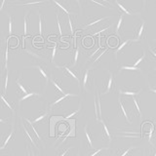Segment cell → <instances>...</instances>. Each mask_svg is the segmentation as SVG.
<instances>
[{
	"mask_svg": "<svg viewBox=\"0 0 156 156\" xmlns=\"http://www.w3.org/2000/svg\"><path fill=\"white\" fill-rule=\"evenodd\" d=\"M51 82L53 83V85L55 86V88L57 89V91L58 92H60V93H62V95L63 96V95H66V93L65 92V90L62 89V81L60 80H57V79H51Z\"/></svg>",
	"mask_w": 156,
	"mask_h": 156,
	"instance_id": "obj_22",
	"label": "cell"
},
{
	"mask_svg": "<svg viewBox=\"0 0 156 156\" xmlns=\"http://www.w3.org/2000/svg\"><path fill=\"white\" fill-rule=\"evenodd\" d=\"M8 74H9V72H8V70H6V74H5L4 88H3V94H6V91H7V87H8Z\"/></svg>",
	"mask_w": 156,
	"mask_h": 156,
	"instance_id": "obj_41",
	"label": "cell"
},
{
	"mask_svg": "<svg viewBox=\"0 0 156 156\" xmlns=\"http://www.w3.org/2000/svg\"><path fill=\"white\" fill-rule=\"evenodd\" d=\"M21 125H22V128H23V132H24V135H26V136H27V139H28L29 140H30V143H31V145H33L34 147H35V148H37L36 143H35V140H34V136H32V134L30 133V131H29V130L27 129V127L26 126V124H24L23 121H22Z\"/></svg>",
	"mask_w": 156,
	"mask_h": 156,
	"instance_id": "obj_13",
	"label": "cell"
},
{
	"mask_svg": "<svg viewBox=\"0 0 156 156\" xmlns=\"http://www.w3.org/2000/svg\"><path fill=\"white\" fill-rule=\"evenodd\" d=\"M143 91L141 88L139 87H132V88H126L124 90L120 91V94L125 95V96H130L132 98H134L136 96H139L140 94V92Z\"/></svg>",
	"mask_w": 156,
	"mask_h": 156,
	"instance_id": "obj_6",
	"label": "cell"
},
{
	"mask_svg": "<svg viewBox=\"0 0 156 156\" xmlns=\"http://www.w3.org/2000/svg\"><path fill=\"white\" fill-rule=\"evenodd\" d=\"M3 66L4 69L7 70L8 67V40H6V43H5V48L3 51Z\"/></svg>",
	"mask_w": 156,
	"mask_h": 156,
	"instance_id": "obj_18",
	"label": "cell"
},
{
	"mask_svg": "<svg viewBox=\"0 0 156 156\" xmlns=\"http://www.w3.org/2000/svg\"><path fill=\"white\" fill-rule=\"evenodd\" d=\"M27 156H35V154H34V152H33V150H32V149L28 148V149H27Z\"/></svg>",
	"mask_w": 156,
	"mask_h": 156,
	"instance_id": "obj_49",
	"label": "cell"
},
{
	"mask_svg": "<svg viewBox=\"0 0 156 156\" xmlns=\"http://www.w3.org/2000/svg\"><path fill=\"white\" fill-rule=\"evenodd\" d=\"M28 11L26 12L23 16V37H27V15Z\"/></svg>",
	"mask_w": 156,
	"mask_h": 156,
	"instance_id": "obj_25",
	"label": "cell"
},
{
	"mask_svg": "<svg viewBox=\"0 0 156 156\" xmlns=\"http://www.w3.org/2000/svg\"><path fill=\"white\" fill-rule=\"evenodd\" d=\"M14 133H15V127L12 126L11 131H10L8 134H4V135H2V144H1V148H0V149L3 150V149L5 148V146L7 145V144H8L9 141L11 140V139L13 138Z\"/></svg>",
	"mask_w": 156,
	"mask_h": 156,
	"instance_id": "obj_10",
	"label": "cell"
},
{
	"mask_svg": "<svg viewBox=\"0 0 156 156\" xmlns=\"http://www.w3.org/2000/svg\"><path fill=\"white\" fill-rule=\"evenodd\" d=\"M100 95L101 94L99 93V91H96V96L94 98V107H95V118H96V121H98V122H100L102 119Z\"/></svg>",
	"mask_w": 156,
	"mask_h": 156,
	"instance_id": "obj_2",
	"label": "cell"
},
{
	"mask_svg": "<svg viewBox=\"0 0 156 156\" xmlns=\"http://www.w3.org/2000/svg\"><path fill=\"white\" fill-rule=\"evenodd\" d=\"M1 101H2V105H3V106H5V107H7L8 109H10L12 111V113H13V115H15V111H14V109H13V106L11 105L8 102V101H6L5 100V98H4V95L2 94L1 95Z\"/></svg>",
	"mask_w": 156,
	"mask_h": 156,
	"instance_id": "obj_26",
	"label": "cell"
},
{
	"mask_svg": "<svg viewBox=\"0 0 156 156\" xmlns=\"http://www.w3.org/2000/svg\"><path fill=\"white\" fill-rule=\"evenodd\" d=\"M71 148H73V146H70V147H66V148H63V149H62L60 151H58V152H57V156H65Z\"/></svg>",
	"mask_w": 156,
	"mask_h": 156,
	"instance_id": "obj_37",
	"label": "cell"
},
{
	"mask_svg": "<svg viewBox=\"0 0 156 156\" xmlns=\"http://www.w3.org/2000/svg\"><path fill=\"white\" fill-rule=\"evenodd\" d=\"M91 2L94 3V4H98V5H100V6H102V7H105V8H109V6H107V5H106V3H108V1H107V0H101V2L94 1V0H92Z\"/></svg>",
	"mask_w": 156,
	"mask_h": 156,
	"instance_id": "obj_39",
	"label": "cell"
},
{
	"mask_svg": "<svg viewBox=\"0 0 156 156\" xmlns=\"http://www.w3.org/2000/svg\"><path fill=\"white\" fill-rule=\"evenodd\" d=\"M121 70H135V71H140V69H139L138 67L135 66H123L120 67V71Z\"/></svg>",
	"mask_w": 156,
	"mask_h": 156,
	"instance_id": "obj_38",
	"label": "cell"
},
{
	"mask_svg": "<svg viewBox=\"0 0 156 156\" xmlns=\"http://www.w3.org/2000/svg\"><path fill=\"white\" fill-rule=\"evenodd\" d=\"M23 51L26 52L27 54H28L29 56H31L32 58H37V60H42V57L40 56V54L35 53V52L30 51V50H23Z\"/></svg>",
	"mask_w": 156,
	"mask_h": 156,
	"instance_id": "obj_31",
	"label": "cell"
},
{
	"mask_svg": "<svg viewBox=\"0 0 156 156\" xmlns=\"http://www.w3.org/2000/svg\"><path fill=\"white\" fill-rule=\"evenodd\" d=\"M54 3H55L56 5H57V6L58 7V8H60L61 10H62V12L63 13H65L66 15V16H69V15L71 14L69 11H68V10L65 7V6H63V4H62V3H60V2H58V1H54Z\"/></svg>",
	"mask_w": 156,
	"mask_h": 156,
	"instance_id": "obj_30",
	"label": "cell"
},
{
	"mask_svg": "<svg viewBox=\"0 0 156 156\" xmlns=\"http://www.w3.org/2000/svg\"><path fill=\"white\" fill-rule=\"evenodd\" d=\"M112 156H114V154H113V155H112Z\"/></svg>",
	"mask_w": 156,
	"mask_h": 156,
	"instance_id": "obj_55",
	"label": "cell"
},
{
	"mask_svg": "<svg viewBox=\"0 0 156 156\" xmlns=\"http://www.w3.org/2000/svg\"><path fill=\"white\" fill-rule=\"evenodd\" d=\"M26 120H27V122L28 128L30 129V131H31L32 136L36 139V140L38 141V143H42V138H41V136L39 135V133L37 132L36 128L34 127V124L31 122V120H30V119H28V118H26Z\"/></svg>",
	"mask_w": 156,
	"mask_h": 156,
	"instance_id": "obj_11",
	"label": "cell"
},
{
	"mask_svg": "<svg viewBox=\"0 0 156 156\" xmlns=\"http://www.w3.org/2000/svg\"><path fill=\"white\" fill-rule=\"evenodd\" d=\"M48 115H49V112L47 111V110H45V111H43L42 113L39 115L38 117H36V118H33V119H30L31 120V122L34 124V123H41V122L44 120V119H46L47 117H48Z\"/></svg>",
	"mask_w": 156,
	"mask_h": 156,
	"instance_id": "obj_21",
	"label": "cell"
},
{
	"mask_svg": "<svg viewBox=\"0 0 156 156\" xmlns=\"http://www.w3.org/2000/svg\"><path fill=\"white\" fill-rule=\"evenodd\" d=\"M149 56L151 58V60L153 62H156V51H154L153 49L149 48Z\"/></svg>",
	"mask_w": 156,
	"mask_h": 156,
	"instance_id": "obj_45",
	"label": "cell"
},
{
	"mask_svg": "<svg viewBox=\"0 0 156 156\" xmlns=\"http://www.w3.org/2000/svg\"><path fill=\"white\" fill-rule=\"evenodd\" d=\"M75 156H78V154H76V155H75Z\"/></svg>",
	"mask_w": 156,
	"mask_h": 156,
	"instance_id": "obj_54",
	"label": "cell"
},
{
	"mask_svg": "<svg viewBox=\"0 0 156 156\" xmlns=\"http://www.w3.org/2000/svg\"><path fill=\"white\" fill-rule=\"evenodd\" d=\"M78 57H79V48H76L75 49V52H74V55H73V63H72V66H75L77 61H78Z\"/></svg>",
	"mask_w": 156,
	"mask_h": 156,
	"instance_id": "obj_36",
	"label": "cell"
},
{
	"mask_svg": "<svg viewBox=\"0 0 156 156\" xmlns=\"http://www.w3.org/2000/svg\"><path fill=\"white\" fill-rule=\"evenodd\" d=\"M131 101L133 102V106H134V110L136 112V114L138 115L139 117H140V119H141V117H143V113H141V110L140 108V105H139V102L138 101H136V99L134 97V98H132L131 99Z\"/></svg>",
	"mask_w": 156,
	"mask_h": 156,
	"instance_id": "obj_20",
	"label": "cell"
},
{
	"mask_svg": "<svg viewBox=\"0 0 156 156\" xmlns=\"http://www.w3.org/2000/svg\"><path fill=\"white\" fill-rule=\"evenodd\" d=\"M115 136L125 138V139H132V138H140V136H141V134L138 133V132H133V131H122V132H117L115 134Z\"/></svg>",
	"mask_w": 156,
	"mask_h": 156,
	"instance_id": "obj_5",
	"label": "cell"
},
{
	"mask_svg": "<svg viewBox=\"0 0 156 156\" xmlns=\"http://www.w3.org/2000/svg\"><path fill=\"white\" fill-rule=\"evenodd\" d=\"M4 4H5V1H2V3H1V6H0V11H2V9H3Z\"/></svg>",
	"mask_w": 156,
	"mask_h": 156,
	"instance_id": "obj_52",
	"label": "cell"
},
{
	"mask_svg": "<svg viewBox=\"0 0 156 156\" xmlns=\"http://www.w3.org/2000/svg\"><path fill=\"white\" fill-rule=\"evenodd\" d=\"M144 156H146V153H145V151H144Z\"/></svg>",
	"mask_w": 156,
	"mask_h": 156,
	"instance_id": "obj_53",
	"label": "cell"
},
{
	"mask_svg": "<svg viewBox=\"0 0 156 156\" xmlns=\"http://www.w3.org/2000/svg\"><path fill=\"white\" fill-rule=\"evenodd\" d=\"M100 122H101V127H102V131H101V133H102V138H104V140L110 145V144H111V135H110V133H109V130L107 129V127H106V125H105V123L104 119H101Z\"/></svg>",
	"mask_w": 156,
	"mask_h": 156,
	"instance_id": "obj_9",
	"label": "cell"
},
{
	"mask_svg": "<svg viewBox=\"0 0 156 156\" xmlns=\"http://www.w3.org/2000/svg\"><path fill=\"white\" fill-rule=\"evenodd\" d=\"M81 107H82V104H80V105H79V107H78V108H77L76 110L72 111V112H70V113H68V114H66V115L63 116V117H65L66 119H70L72 116H74L75 114L79 113V112L81 111Z\"/></svg>",
	"mask_w": 156,
	"mask_h": 156,
	"instance_id": "obj_29",
	"label": "cell"
},
{
	"mask_svg": "<svg viewBox=\"0 0 156 156\" xmlns=\"http://www.w3.org/2000/svg\"><path fill=\"white\" fill-rule=\"evenodd\" d=\"M106 149H108V148H107V147H101V148H98V149H93V150L89 151L86 156H96V155L99 154L100 152H101V151L106 150Z\"/></svg>",
	"mask_w": 156,
	"mask_h": 156,
	"instance_id": "obj_27",
	"label": "cell"
},
{
	"mask_svg": "<svg viewBox=\"0 0 156 156\" xmlns=\"http://www.w3.org/2000/svg\"><path fill=\"white\" fill-rule=\"evenodd\" d=\"M115 4L117 5V7H118L119 11L122 12V14H126V15H132V14H133L132 12H130L127 8H125V6H123V5H122L119 1H115Z\"/></svg>",
	"mask_w": 156,
	"mask_h": 156,
	"instance_id": "obj_24",
	"label": "cell"
},
{
	"mask_svg": "<svg viewBox=\"0 0 156 156\" xmlns=\"http://www.w3.org/2000/svg\"><path fill=\"white\" fill-rule=\"evenodd\" d=\"M144 21L143 19H140V23L135 27L134 30V37L132 39L133 42H139L141 40V37L144 35Z\"/></svg>",
	"mask_w": 156,
	"mask_h": 156,
	"instance_id": "obj_3",
	"label": "cell"
},
{
	"mask_svg": "<svg viewBox=\"0 0 156 156\" xmlns=\"http://www.w3.org/2000/svg\"><path fill=\"white\" fill-rule=\"evenodd\" d=\"M34 96H39V94H37V93H35V92H30V93H28L27 95L23 96L22 98H20V99H19V105H21L23 101L27 100V99H28V98H30V97H34Z\"/></svg>",
	"mask_w": 156,
	"mask_h": 156,
	"instance_id": "obj_28",
	"label": "cell"
},
{
	"mask_svg": "<svg viewBox=\"0 0 156 156\" xmlns=\"http://www.w3.org/2000/svg\"><path fill=\"white\" fill-rule=\"evenodd\" d=\"M37 15H38V27H39V35L42 37V18H41V15L39 12H37Z\"/></svg>",
	"mask_w": 156,
	"mask_h": 156,
	"instance_id": "obj_35",
	"label": "cell"
},
{
	"mask_svg": "<svg viewBox=\"0 0 156 156\" xmlns=\"http://www.w3.org/2000/svg\"><path fill=\"white\" fill-rule=\"evenodd\" d=\"M135 148H136V146H129V147H127V148H121L119 150H117L116 156H127L129 153H131Z\"/></svg>",
	"mask_w": 156,
	"mask_h": 156,
	"instance_id": "obj_19",
	"label": "cell"
},
{
	"mask_svg": "<svg viewBox=\"0 0 156 156\" xmlns=\"http://www.w3.org/2000/svg\"><path fill=\"white\" fill-rule=\"evenodd\" d=\"M66 23H67V27H68V29H69V31H70V34L72 35L73 34V30H74V28H73V24H72V21H71V19L69 16H66Z\"/></svg>",
	"mask_w": 156,
	"mask_h": 156,
	"instance_id": "obj_33",
	"label": "cell"
},
{
	"mask_svg": "<svg viewBox=\"0 0 156 156\" xmlns=\"http://www.w3.org/2000/svg\"><path fill=\"white\" fill-rule=\"evenodd\" d=\"M56 53H57V44H55V46L53 47V52H52V55H51V62L53 63H54V58H55Z\"/></svg>",
	"mask_w": 156,
	"mask_h": 156,
	"instance_id": "obj_48",
	"label": "cell"
},
{
	"mask_svg": "<svg viewBox=\"0 0 156 156\" xmlns=\"http://www.w3.org/2000/svg\"><path fill=\"white\" fill-rule=\"evenodd\" d=\"M16 85H17L18 93H20V94H23V96L28 94V91L26 89V87H24V86L22 84V82H21V77H19L18 79L16 80Z\"/></svg>",
	"mask_w": 156,
	"mask_h": 156,
	"instance_id": "obj_17",
	"label": "cell"
},
{
	"mask_svg": "<svg viewBox=\"0 0 156 156\" xmlns=\"http://www.w3.org/2000/svg\"><path fill=\"white\" fill-rule=\"evenodd\" d=\"M12 27H13V20H12V17L9 16V22H8V32L9 34L11 35L12 34Z\"/></svg>",
	"mask_w": 156,
	"mask_h": 156,
	"instance_id": "obj_42",
	"label": "cell"
},
{
	"mask_svg": "<svg viewBox=\"0 0 156 156\" xmlns=\"http://www.w3.org/2000/svg\"><path fill=\"white\" fill-rule=\"evenodd\" d=\"M62 70H63V74H65L66 77H68V78H72V79H74L76 82L80 83V80L78 79V77L76 76V74H75V73L73 72L67 66H62Z\"/></svg>",
	"mask_w": 156,
	"mask_h": 156,
	"instance_id": "obj_14",
	"label": "cell"
},
{
	"mask_svg": "<svg viewBox=\"0 0 156 156\" xmlns=\"http://www.w3.org/2000/svg\"><path fill=\"white\" fill-rule=\"evenodd\" d=\"M149 156H156V148L150 151V154H149Z\"/></svg>",
	"mask_w": 156,
	"mask_h": 156,
	"instance_id": "obj_50",
	"label": "cell"
},
{
	"mask_svg": "<svg viewBox=\"0 0 156 156\" xmlns=\"http://www.w3.org/2000/svg\"><path fill=\"white\" fill-rule=\"evenodd\" d=\"M77 96H78V95H76V94H70V93H66V95H63V96L60 97L58 100H56L55 101H53L52 104H50V108H53V107H57V106H58L63 101H65V100L66 99V98H69V97H77Z\"/></svg>",
	"mask_w": 156,
	"mask_h": 156,
	"instance_id": "obj_12",
	"label": "cell"
},
{
	"mask_svg": "<svg viewBox=\"0 0 156 156\" xmlns=\"http://www.w3.org/2000/svg\"><path fill=\"white\" fill-rule=\"evenodd\" d=\"M153 131H154V127L152 124H150V129L148 132V141L151 143V138H152V134H153Z\"/></svg>",
	"mask_w": 156,
	"mask_h": 156,
	"instance_id": "obj_46",
	"label": "cell"
},
{
	"mask_svg": "<svg viewBox=\"0 0 156 156\" xmlns=\"http://www.w3.org/2000/svg\"><path fill=\"white\" fill-rule=\"evenodd\" d=\"M107 49H108V48H107V47H105V48L104 49V50L101 51V53H100L99 55H98V56H97V57H96V58H94V60H93V62L95 63V62H96L97 61H99V58H101V57L102 55H104V54H105V53L107 52Z\"/></svg>",
	"mask_w": 156,
	"mask_h": 156,
	"instance_id": "obj_43",
	"label": "cell"
},
{
	"mask_svg": "<svg viewBox=\"0 0 156 156\" xmlns=\"http://www.w3.org/2000/svg\"><path fill=\"white\" fill-rule=\"evenodd\" d=\"M105 48V47H102V46L101 45V41H100V42H99V47H98V48L96 49L95 51H93V52H92V53L90 54V55H89V58H92L93 57H94V56L96 55V54H97L98 52H99V51L101 50V49H102V50H104Z\"/></svg>",
	"mask_w": 156,
	"mask_h": 156,
	"instance_id": "obj_40",
	"label": "cell"
},
{
	"mask_svg": "<svg viewBox=\"0 0 156 156\" xmlns=\"http://www.w3.org/2000/svg\"><path fill=\"white\" fill-rule=\"evenodd\" d=\"M32 67H35V68H37V69L39 70V73H40L42 79L44 80V83H43L44 88H43V90H45V88L47 86V83H48L49 79H50V75H49V73H48V68L44 65H34V66H32Z\"/></svg>",
	"mask_w": 156,
	"mask_h": 156,
	"instance_id": "obj_4",
	"label": "cell"
},
{
	"mask_svg": "<svg viewBox=\"0 0 156 156\" xmlns=\"http://www.w3.org/2000/svg\"><path fill=\"white\" fill-rule=\"evenodd\" d=\"M149 90L152 92V93H154V94H156V89H154V88H151V87H149Z\"/></svg>",
	"mask_w": 156,
	"mask_h": 156,
	"instance_id": "obj_51",
	"label": "cell"
},
{
	"mask_svg": "<svg viewBox=\"0 0 156 156\" xmlns=\"http://www.w3.org/2000/svg\"><path fill=\"white\" fill-rule=\"evenodd\" d=\"M118 106H119V115H121L123 118L125 119V121L127 122V123H129L131 124L132 123V121H131V118H130V116L128 114V112H127L126 108H125V106L123 105V102H122L121 101V97L119 96L118 98Z\"/></svg>",
	"mask_w": 156,
	"mask_h": 156,
	"instance_id": "obj_7",
	"label": "cell"
},
{
	"mask_svg": "<svg viewBox=\"0 0 156 156\" xmlns=\"http://www.w3.org/2000/svg\"><path fill=\"white\" fill-rule=\"evenodd\" d=\"M107 18H108V17H87V21L88 22L84 26V28L95 26V24L99 23L100 22L105 21V20H106Z\"/></svg>",
	"mask_w": 156,
	"mask_h": 156,
	"instance_id": "obj_8",
	"label": "cell"
},
{
	"mask_svg": "<svg viewBox=\"0 0 156 156\" xmlns=\"http://www.w3.org/2000/svg\"><path fill=\"white\" fill-rule=\"evenodd\" d=\"M129 42H130L129 39H127V40H125L124 42H122V43L120 44V45H119V47H117V49L114 51V55H116V54L118 53V52H120L124 47H126V46H127V44H128Z\"/></svg>",
	"mask_w": 156,
	"mask_h": 156,
	"instance_id": "obj_34",
	"label": "cell"
},
{
	"mask_svg": "<svg viewBox=\"0 0 156 156\" xmlns=\"http://www.w3.org/2000/svg\"><path fill=\"white\" fill-rule=\"evenodd\" d=\"M145 54H146V52L144 51L143 53H141V55L134 57V65H133V66L136 67V66L140 65V62H143V61L144 60V58H145Z\"/></svg>",
	"mask_w": 156,
	"mask_h": 156,
	"instance_id": "obj_23",
	"label": "cell"
},
{
	"mask_svg": "<svg viewBox=\"0 0 156 156\" xmlns=\"http://www.w3.org/2000/svg\"><path fill=\"white\" fill-rule=\"evenodd\" d=\"M122 23H123V15H120L119 16V19H118V22H117V26H116V27H115V32L118 34V32H119V30H120V28H121V27H122Z\"/></svg>",
	"mask_w": 156,
	"mask_h": 156,
	"instance_id": "obj_32",
	"label": "cell"
},
{
	"mask_svg": "<svg viewBox=\"0 0 156 156\" xmlns=\"http://www.w3.org/2000/svg\"><path fill=\"white\" fill-rule=\"evenodd\" d=\"M108 28H110V26L109 27H104V28H101V29H100L99 31H97V32H95L94 34H93V35H99V36H101V33H102V32H105V31H106L107 29Z\"/></svg>",
	"mask_w": 156,
	"mask_h": 156,
	"instance_id": "obj_47",
	"label": "cell"
},
{
	"mask_svg": "<svg viewBox=\"0 0 156 156\" xmlns=\"http://www.w3.org/2000/svg\"><path fill=\"white\" fill-rule=\"evenodd\" d=\"M90 79V69H85L82 74V88L83 90H88V83Z\"/></svg>",
	"mask_w": 156,
	"mask_h": 156,
	"instance_id": "obj_15",
	"label": "cell"
},
{
	"mask_svg": "<svg viewBox=\"0 0 156 156\" xmlns=\"http://www.w3.org/2000/svg\"><path fill=\"white\" fill-rule=\"evenodd\" d=\"M114 87V83H113V74L111 72L108 73V76H107L105 79L102 82V90H101V94L102 96H105L106 94L111 92L112 88Z\"/></svg>",
	"mask_w": 156,
	"mask_h": 156,
	"instance_id": "obj_1",
	"label": "cell"
},
{
	"mask_svg": "<svg viewBox=\"0 0 156 156\" xmlns=\"http://www.w3.org/2000/svg\"><path fill=\"white\" fill-rule=\"evenodd\" d=\"M84 135H85V140H86V145L88 146L89 148L93 147V140H92V136L90 135V132L88 130V125L84 126Z\"/></svg>",
	"mask_w": 156,
	"mask_h": 156,
	"instance_id": "obj_16",
	"label": "cell"
},
{
	"mask_svg": "<svg viewBox=\"0 0 156 156\" xmlns=\"http://www.w3.org/2000/svg\"><path fill=\"white\" fill-rule=\"evenodd\" d=\"M57 23H58V34H60V36H62V27H61V23H60L58 13H57Z\"/></svg>",
	"mask_w": 156,
	"mask_h": 156,
	"instance_id": "obj_44",
	"label": "cell"
}]
</instances>
